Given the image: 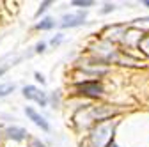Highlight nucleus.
<instances>
[{"label": "nucleus", "instance_id": "11", "mask_svg": "<svg viewBox=\"0 0 149 147\" xmlns=\"http://www.w3.org/2000/svg\"><path fill=\"white\" fill-rule=\"evenodd\" d=\"M112 9H114V6H112V4H107V6L103 7V11H101V12H103V14H107V12H110Z\"/></svg>", "mask_w": 149, "mask_h": 147}, {"label": "nucleus", "instance_id": "4", "mask_svg": "<svg viewBox=\"0 0 149 147\" xmlns=\"http://www.w3.org/2000/svg\"><path fill=\"white\" fill-rule=\"evenodd\" d=\"M25 115H27V117H29V119H30V121L36 124V126H39L43 131H50V124L46 122V119H45L43 115H39V114H37L34 108H30V106H25Z\"/></svg>", "mask_w": 149, "mask_h": 147}, {"label": "nucleus", "instance_id": "1", "mask_svg": "<svg viewBox=\"0 0 149 147\" xmlns=\"http://www.w3.org/2000/svg\"><path fill=\"white\" fill-rule=\"evenodd\" d=\"M77 92L91 98H98L103 94V85L100 82H82L77 85Z\"/></svg>", "mask_w": 149, "mask_h": 147}, {"label": "nucleus", "instance_id": "13", "mask_svg": "<svg viewBox=\"0 0 149 147\" xmlns=\"http://www.w3.org/2000/svg\"><path fill=\"white\" fill-rule=\"evenodd\" d=\"M30 147H45V144H41L39 140H32V144H30Z\"/></svg>", "mask_w": 149, "mask_h": 147}, {"label": "nucleus", "instance_id": "10", "mask_svg": "<svg viewBox=\"0 0 149 147\" xmlns=\"http://www.w3.org/2000/svg\"><path fill=\"white\" fill-rule=\"evenodd\" d=\"M45 48H46V43H39V44L36 46V51H37V53H41V51H45Z\"/></svg>", "mask_w": 149, "mask_h": 147}, {"label": "nucleus", "instance_id": "14", "mask_svg": "<svg viewBox=\"0 0 149 147\" xmlns=\"http://www.w3.org/2000/svg\"><path fill=\"white\" fill-rule=\"evenodd\" d=\"M36 80L41 82V83H45V78H43V75H39V73H36Z\"/></svg>", "mask_w": 149, "mask_h": 147}, {"label": "nucleus", "instance_id": "15", "mask_svg": "<svg viewBox=\"0 0 149 147\" xmlns=\"http://www.w3.org/2000/svg\"><path fill=\"white\" fill-rule=\"evenodd\" d=\"M105 147H117V144H116L114 140H110V142H108V144H107Z\"/></svg>", "mask_w": 149, "mask_h": 147}, {"label": "nucleus", "instance_id": "8", "mask_svg": "<svg viewBox=\"0 0 149 147\" xmlns=\"http://www.w3.org/2000/svg\"><path fill=\"white\" fill-rule=\"evenodd\" d=\"M71 4L73 6H78V7H91V6H94L92 0H73Z\"/></svg>", "mask_w": 149, "mask_h": 147}, {"label": "nucleus", "instance_id": "9", "mask_svg": "<svg viewBox=\"0 0 149 147\" xmlns=\"http://www.w3.org/2000/svg\"><path fill=\"white\" fill-rule=\"evenodd\" d=\"M48 6H52V2H50V0H46V2H43L41 6H39V9H37V12H36V16H41L46 9H48Z\"/></svg>", "mask_w": 149, "mask_h": 147}, {"label": "nucleus", "instance_id": "6", "mask_svg": "<svg viewBox=\"0 0 149 147\" xmlns=\"http://www.w3.org/2000/svg\"><path fill=\"white\" fill-rule=\"evenodd\" d=\"M53 25H55V21L52 20V18H45V20H41L39 23H37V28L39 30H50V28H53Z\"/></svg>", "mask_w": 149, "mask_h": 147}, {"label": "nucleus", "instance_id": "5", "mask_svg": "<svg viewBox=\"0 0 149 147\" xmlns=\"http://www.w3.org/2000/svg\"><path fill=\"white\" fill-rule=\"evenodd\" d=\"M7 138H13V140H25L29 137V133L23 130V128H7V131H6Z\"/></svg>", "mask_w": 149, "mask_h": 147}, {"label": "nucleus", "instance_id": "12", "mask_svg": "<svg viewBox=\"0 0 149 147\" xmlns=\"http://www.w3.org/2000/svg\"><path fill=\"white\" fill-rule=\"evenodd\" d=\"M61 41H62V35H57V37H53V39H52V41H50V43H52V44H53V46H55V44H59V43H61Z\"/></svg>", "mask_w": 149, "mask_h": 147}, {"label": "nucleus", "instance_id": "3", "mask_svg": "<svg viewBox=\"0 0 149 147\" xmlns=\"http://www.w3.org/2000/svg\"><path fill=\"white\" fill-rule=\"evenodd\" d=\"M82 23H85V12H74V14H66L62 18L61 27L62 28H71V27H78Z\"/></svg>", "mask_w": 149, "mask_h": 147}, {"label": "nucleus", "instance_id": "7", "mask_svg": "<svg viewBox=\"0 0 149 147\" xmlns=\"http://www.w3.org/2000/svg\"><path fill=\"white\" fill-rule=\"evenodd\" d=\"M14 89H16L14 83H4V85H0V98H4V96L14 92Z\"/></svg>", "mask_w": 149, "mask_h": 147}, {"label": "nucleus", "instance_id": "17", "mask_svg": "<svg viewBox=\"0 0 149 147\" xmlns=\"http://www.w3.org/2000/svg\"><path fill=\"white\" fill-rule=\"evenodd\" d=\"M2 75H4V69H2V71H0V76H2Z\"/></svg>", "mask_w": 149, "mask_h": 147}, {"label": "nucleus", "instance_id": "2", "mask_svg": "<svg viewBox=\"0 0 149 147\" xmlns=\"http://www.w3.org/2000/svg\"><path fill=\"white\" fill-rule=\"evenodd\" d=\"M23 96L30 101H36L39 106H46L48 105V98H46V92H43V90H39L37 87L34 85H27L23 87Z\"/></svg>", "mask_w": 149, "mask_h": 147}, {"label": "nucleus", "instance_id": "16", "mask_svg": "<svg viewBox=\"0 0 149 147\" xmlns=\"http://www.w3.org/2000/svg\"><path fill=\"white\" fill-rule=\"evenodd\" d=\"M144 4H146V6H147V7H149V0H144Z\"/></svg>", "mask_w": 149, "mask_h": 147}]
</instances>
